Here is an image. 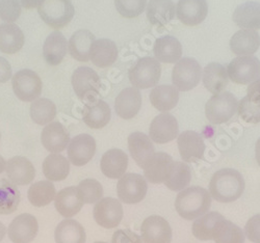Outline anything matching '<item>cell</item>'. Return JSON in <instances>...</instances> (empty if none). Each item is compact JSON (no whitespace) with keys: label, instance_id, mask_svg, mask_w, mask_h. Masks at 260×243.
I'll return each mask as SVG.
<instances>
[{"label":"cell","instance_id":"1","mask_svg":"<svg viewBox=\"0 0 260 243\" xmlns=\"http://www.w3.org/2000/svg\"><path fill=\"white\" fill-rule=\"evenodd\" d=\"M243 175L233 168H223L213 173L209 183L211 197L220 203H231L245 191Z\"/></svg>","mask_w":260,"mask_h":243},{"label":"cell","instance_id":"2","mask_svg":"<svg viewBox=\"0 0 260 243\" xmlns=\"http://www.w3.org/2000/svg\"><path fill=\"white\" fill-rule=\"evenodd\" d=\"M210 207L211 195L200 186H191L181 190L175 201L176 211L186 220H193L205 215Z\"/></svg>","mask_w":260,"mask_h":243},{"label":"cell","instance_id":"3","mask_svg":"<svg viewBox=\"0 0 260 243\" xmlns=\"http://www.w3.org/2000/svg\"><path fill=\"white\" fill-rule=\"evenodd\" d=\"M38 13L49 27L58 30L72 21L75 9L71 0H43Z\"/></svg>","mask_w":260,"mask_h":243},{"label":"cell","instance_id":"4","mask_svg":"<svg viewBox=\"0 0 260 243\" xmlns=\"http://www.w3.org/2000/svg\"><path fill=\"white\" fill-rule=\"evenodd\" d=\"M160 75L161 67L159 61L151 56L140 58L128 72L130 83L138 90L155 87L160 79Z\"/></svg>","mask_w":260,"mask_h":243},{"label":"cell","instance_id":"5","mask_svg":"<svg viewBox=\"0 0 260 243\" xmlns=\"http://www.w3.org/2000/svg\"><path fill=\"white\" fill-rule=\"evenodd\" d=\"M202 78L200 63L191 57L179 59L173 68L172 81L177 91L188 92L196 87Z\"/></svg>","mask_w":260,"mask_h":243},{"label":"cell","instance_id":"6","mask_svg":"<svg viewBox=\"0 0 260 243\" xmlns=\"http://www.w3.org/2000/svg\"><path fill=\"white\" fill-rule=\"evenodd\" d=\"M238 101L230 92L213 95L205 105V116L214 125L227 123L237 112Z\"/></svg>","mask_w":260,"mask_h":243},{"label":"cell","instance_id":"7","mask_svg":"<svg viewBox=\"0 0 260 243\" xmlns=\"http://www.w3.org/2000/svg\"><path fill=\"white\" fill-rule=\"evenodd\" d=\"M148 191V184L145 177L139 173H125L119 179L117 193L119 200L127 205L142 202Z\"/></svg>","mask_w":260,"mask_h":243},{"label":"cell","instance_id":"8","mask_svg":"<svg viewBox=\"0 0 260 243\" xmlns=\"http://www.w3.org/2000/svg\"><path fill=\"white\" fill-rule=\"evenodd\" d=\"M229 79L237 84H250L260 77V60L253 55L233 58L227 67Z\"/></svg>","mask_w":260,"mask_h":243},{"label":"cell","instance_id":"9","mask_svg":"<svg viewBox=\"0 0 260 243\" xmlns=\"http://www.w3.org/2000/svg\"><path fill=\"white\" fill-rule=\"evenodd\" d=\"M12 86L15 95L21 101L34 102L42 94L43 83L36 72L25 69L13 76Z\"/></svg>","mask_w":260,"mask_h":243},{"label":"cell","instance_id":"10","mask_svg":"<svg viewBox=\"0 0 260 243\" xmlns=\"http://www.w3.org/2000/svg\"><path fill=\"white\" fill-rule=\"evenodd\" d=\"M72 86L77 97L81 100L94 101L101 87L99 75L89 67H79L72 75Z\"/></svg>","mask_w":260,"mask_h":243},{"label":"cell","instance_id":"11","mask_svg":"<svg viewBox=\"0 0 260 243\" xmlns=\"http://www.w3.org/2000/svg\"><path fill=\"white\" fill-rule=\"evenodd\" d=\"M122 204L114 197H104L96 203L93 215L95 222L102 228H117L123 219Z\"/></svg>","mask_w":260,"mask_h":243},{"label":"cell","instance_id":"12","mask_svg":"<svg viewBox=\"0 0 260 243\" xmlns=\"http://www.w3.org/2000/svg\"><path fill=\"white\" fill-rule=\"evenodd\" d=\"M179 126L176 118L169 114L162 113L155 117L151 122L149 129V137L156 144H167L178 137Z\"/></svg>","mask_w":260,"mask_h":243},{"label":"cell","instance_id":"13","mask_svg":"<svg viewBox=\"0 0 260 243\" xmlns=\"http://www.w3.org/2000/svg\"><path fill=\"white\" fill-rule=\"evenodd\" d=\"M96 153V141L90 134H78L68 145V158L75 166L88 164Z\"/></svg>","mask_w":260,"mask_h":243},{"label":"cell","instance_id":"14","mask_svg":"<svg viewBox=\"0 0 260 243\" xmlns=\"http://www.w3.org/2000/svg\"><path fill=\"white\" fill-rule=\"evenodd\" d=\"M141 233L145 243H171L173 235L167 219L158 215L147 217L142 224Z\"/></svg>","mask_w":260,"mask_h":243},{"label":"cell","instance_id":"15","mask_svg":"<svg viewBox=\"0 0 260 243\" xmlns=\"http://www.w3.org/2000/svg\"><path fill=\"white\" fill-rule=\"evenodd\" d=\"M38 231L37 218L29 213H22L13 219L8 229V235L14 243H30Z\"/></svg>","mask_w":260,"mask_h":243},{"label":"cell","instance_id":"16","mask_svg":"<svg viewBox=\"0 0 260 243\" xmlns=\"http://www.w3.org/2000/svg\"><path fill=\"white\" fill-rule=\"evenodd\" d=\"M177 145L180 156L185 162H196L204 156L205 144L196 131H183L177 137Z\"/></svg>","mask_w":260,"mask_h":243},{"label":"cell","instance_id":"17","mask_svg":"<svg viewBox=\"0 0 260 243\" xmlns=\"http://www.w3.org/2000/svg\"><path fill=\"white\" fill-rule=\"evenodd\" d=\"M208 14L206 0H179L176 7V15L181 23L187 26L201 24Z\"/></svg>","mask_w":260,"mask_h":243},{"label":"cell","instance_id":"18","mask_svg":"<svg viewBox=\"0 0 260 243\" xmlns=\"http://www.w3.org/2000/svg\"><path fill=\"white\" fill-rule=\"evenodd\" d=\"M41 142L44 148L50 153H60L70 143V134L62 124L51 122L43 129Z\"/></svg>","mask_w":260,"mask_h":243},{"label":"cell","instance_id":"19","mask_svg":"<svg viewBox=\"0 0 260 243\" xmlns=\"http://www.w3.org/2000/svg\"><path fill=\"white\" fill-rule=\"evenodd\" d=\"M173 163L174 161L169 154L164 152L154 153L143 168L145 179L153 184L165 183Z\"/></svg>","mask_w":260,"mask_h":243},{"label":"cell","instance_id":"20","mask_svg":"<svg viewBox=\"0 0 260 243\" xmlns=\"http://www.w3.org/2000/svg\"><path fill=\"white\" fill-rule=\"evenodd\" d=\"M128 149L130 155L141 168H144L155 153V148L151 138L143 132L138 131L128 136Z\"/></svg>","mask_w":260,"mask_h":243},{"label":"cell","instance_id":"21","mask_svg":"<svg viewBox=\"0 0 260 243\" xmlns=\"http://www.w3.org/2000/svg\"><path fill=\"white\" fill-rule=\"evenodd\" d=\"M142 107V95L136 87H126L116 98L117 115L124 120L134 119Z\"/></svg>","mask_w":260,"mask_h":243},{"label":"cell","instance_id":"22","mask_svg":"<svg viewBox=\"0 0 260 243\" xmlns=\"http://www.w3.org/2000/svg\"><path fill=\"white\" fill-rule=\"evenodd\" d=\"M9 180L15 185H27L36 177V169L30 160L22 156L11 158L6 165Z\"/></svg>","mask_w":260,"mask_h":243},{"label":"cell","instance_id":"23","mask_svg":"<svg viewBox=\"0 0 260 243\" xmlns=\"http://www.w3.org/2000/svg\"><path fill=\"white\" fill-rule=\"evenodd\" d=\"M101 171L110 179H120L128 167L127 154L120 149H111L106 151L100 162Z\"/></svg>","mask_w":260,"mask_h":243},{"label":"cell","instance_id":"24","mask_svg":"<svg viewBox=\"0 0 260 243\" xmlns=\"http://www.w3.org/2000/svg\"><path fill=\"white\" fill-rule=\"evenodd\" d=\"M111 107L103 100H94L86 103L82 110V120L92 129H101L110 123Z\"/></svg>","mask_w":260,"mask_h":243},{"label":"cell","instance_id":"25","mask_svg":"<svg viewBox=\"0 0 260 243\" xmlns=\"http://www.w3.org/2000/svg\"><path fill=\"white\" fill-rule=\"evenodd\" d=\"M116 43L108 39L96 40L90 50V59L98 68L111 67L118 58Z\"/></svg>","mask_w":260,"mask_h":243},{"label":"cell","instance_id":"26","mask_svg":"<svg viewBox=\"0 0 260 243\" xmlns=\"http://www.w3.org/2000/svg\"><path fill=\"white\" fill-rule=\"evenodd\" d=\"M203 84L213 95L225 92L229 82L227 69L219 62H210L202 70Z\"/></svg>","mask_w":260,"mask_h":243},{"label":"cell","instance_id":"27","mask_svg":"<svg viewBox=\"0 0 260 243\" xmlns=\"http://www.w3.org/2000/svg\"><path fill=\"white\" fill-rule=\"evenodd\" d=\"M260 47V36L256 30L241 29L230 40L231 51L238 56L253 55Z\"/></svg>","mask_w":260,"mask_h":243},{"label":"cell","instance_id":"28","mask_svg":"<svg viewBox=\"0 0 260 243\" xmlns=\"http://www.w3.org/2000/svg\"><path fill=\"white\" fill-rule=\"evenodd\" d=\"M233 22L243 29H260V4L247 2L237 6L232 16Z\"/></svg>","mask_w":260,"mask_h":243},{"label":"cell","instance_id":"29","mask_svg":"<svg viewBox=\"0 0 260 243\" xmlns=\"http://www.w3.org/2000/svg\"><path fill=\"white\" fill-rule=\"evenodd\" d=\"M54 206L57 212L63 217L71 218L76 215L83 206L77 187L71 186L58 191L54 197Z\"/></svg>","mask_w":260,"mask_h":243},{"label":"cell","instance_id":"30","mask_svg":"<svg viewBox=\"0 0 260 243\" xmlns=\"http://www.w3.org/2000/svg\"><path fill=\"white\" fill-rule=\"evenodd\" d=\"M153 52L159 62L176 63L181 59L182 45L175 37L164 36L155 41Z\"/></svg>","mask_w":260,"mask_h":243},{"label":"cell","instance_id":"31","mask_svg":"<svg viewBox=\"0 0 260 243\" xmlns=\"http://www.w3.org/2000/svg\"><path fill=\"white\" fill-rule=\"evenodd\" d=\"M175 13V4L173 0H150L147 4V18L152 25H167L174 19Z\"/></svg>","mask_w":260,"mask_h":243},{"label":"cell","instance_id":"32","mask_svg":"<svg viewBox=\"0 0 260 243\" xmlns=\"http://www.w3.org/2000/svg\"><path fill=\"white\" fill-rule=\"evenodd\" d=\"M68 42L67 39L59 31L50 33L43 46V56L50 65L59 64L67 54Z\"/></svg>","mask_w":260,"mask_h":243},{"label":"cell","instance_id":"33","mask_svg":"<svg viewBox=\"0 0 260 243\" xmlns=\"http://www.w3.org/2000/svg\"><path fill=\"white\" fill-rule=\"evenodd\" d=\"M25 42L23 31L13 23L0 25V51L6 54H15L22 49Z\"/></svg>","mask_w":260,"mask_h":243},{"label":"cell","instance_id":"34","mask_svg":"<svg viewBox=\"0 0 260 243\" xmlns=\"http://www.w3.org/2000/svg\"><path fill=\"white\" fill-rule=\"evenodd\" d=\"M150 102L158 112L167 113L175 108L179 101V92L174 85L161 84L155 86L150 93Z\"/></svg>","mask_w":260,"mask_h":243},{"label":"cell","instance_id":"35","mask_svg":"<svg viewBox=\"0 0 260 243\" xmlns=\"http://www.w3.org/2000/svg\"><path fill=\"white\" fill-rule=\"evenodd\" d=\"M95 41V36L90 30L80 29L75 31L68 43V49L71 56L77 61H89L90 50Z\"/></svg>","mask_w":260,"mask_h":243},{"label":"cell","instance_id":"36","mask_svg":"<svg viewBox=\"0 0 260 243\" xmlns=\"http://www.w3.org/2000/svg\"><path fill=\"white\" fill-rule=\"evenodd\" d=\"M43 172L48 181H62L69 176L70 161L60 154H50L43 162Z\"/></svg>","mask_w":260,"mask_h":243},{"label":"cell","instance_id":"37","mask_svg":"<svg viewBox=\"0 0 260 243\" xmlns=\"http://www.w3.org/2000/svg\"><path fill=\"white\" fill-rule=\"evenodd\" d=\"M56 243H85L84 228L74 219H63L54 232Z\"/></svg>","mask_w":260,"mask_h":243},{"label":"cell","instance_id":"38","mask_svg":"<svg viewBox=\"0 0 260 243\" xmlns=\"http://www.w3.org/2000/svg\"><path fill=\"white\" fill-rule=\"evenodd\" d=\"M243 230L223 216L215 224L212 232V240L215 243H245Z\"/></svg>","mask_w":260,"mask_h":243},{"label":"cell","instance_id":"39","mask_svg":"<svg viewBox=\"0 0 260 243\" xmlns=\"http://www.w3.org/2000/svg\"><path fill=\"white\" fill-rule=\"evenodd\" d=\"M190 180V167L185 162L176 161L172 164L165 185L172 191H181L189 185Z\"/></svg>","mask_w":260,"mask_h":243},{"label":"cell","instance_id":"40","mask_svg":"<svg viewBox=\"0 0 260 243\" xmlns=\"http://www.w3.org/2000/svg\"><path fill=\"white\" fill-rule=\"evenodd\" d=\"M21 194L19 189L11 181L0 180V214H12L19 206Z\"/></svg>","mask_w":260,"mask_h":243},{"label":"cell","instance_id":"41","mask_svg":"<svg viewBox=\"0 0 260 243\" xmlns=\"http://www.w3.org/2000/svg\"><path fill=\"white\" fill-rule=\"evenodd\" d=\"M28 200L36 207L49 205L56 195L55 187L51 181H39L34 183L28 189Z\"/></svg>","mask_w":260,"mask_h":243},{"label":"cell","instance_id":"42","mask_svg":"<svg viewBox=\"0 0 260 243\" xmlns=\"http://www.w3.org/2000/svg\"><path fill=\"white\" fill-rule=\"evenodd\" d=\"M55 116L56 106L47 98L37 99L30 105V118L38 125L44 126L50 124Z\"/></svg>","mask_w":260,"mask_h":243},{"label":"cell","instance_id":"43","mask_svg":"<svg viewBox=\"0 0 260 243\" xmlns=\"http://www.w3.org/2000/svg\"><path fill=\"white\" fill-rule=\"evenodd\" d=\"M222 217L223 215L218 212H210L197 218L192 225V235L198 240H212L214 226Z\"/></svg>","mask_w":260,"mask_h":243},{"label":"cell","instance_id":"44","mask_svg":"<svg viewBox=\"0 0 260 243\" xmlns=\"http://www.w3.org/2000/svg\"><path fill=\"white\" fill-rule=\"evenodd\" d=\"M78 194L83 204L98 203L103 196V187L95 179H85L77 186Z\"/></svg>","mask_w":260,"mask_h":243},{"label":"cell","instance_id":"45","mask_svg":"<svg viewBox=\"0 0 260 243\" xmlns=\"http://www.w3.org/2000/svg\"><path fill=\"white\" fill-rule=\"evenodd\" d=\"M237 113L246 123H260V101H252L246 96L238 102Z\"/></svg>","mask_w":260,"mask_h":243},{"label":"cell","instance_id":"46","mask_svg":"<svg viewBox=\"0 0 260 243\" xmlns=\"http://www.w3.org/2000/svg\"><path fill=\"white\" fill-rule=\"evenodd\" d=\"M147 0H115L118 13L125 18H136L143 14Z\"/></svg>","mask_w":260,"mask_h":243},{"label":"cell","instance_id":"47","mask_svg":"<svg viewBox=\"0 0 260 243\" xmlns=\"http://www.w3.org/2000/svg\"><path fill=\"white\" fill-rule=\"evenodd\" d=\"M22 7L19 0H0V19L7 23H14L21 15Z\"/></svg>","mask_w":260,"mask_h":243},{"label":"cell","instance_id":"48","mask_svg":"<svg viewBox=\"0 0 260 243\" xmlns=\"http://www.w3.org/2000/svg\"><path fill=\"white\" fill-rule=\"evenodd\" d=\"M245 236L254 243H260V214L251 217L245 227Z\"/></svg>","mask_w":260,"mask_h":243},{"label":"cell","instance_id":"49","mask_svg":"<svg viewBox=\"0 0 260 243\" xmlns=\"http://www.w3.org/2000/svg\"><path fill=\"white\" fill-rule=\"evenodd\" d=\"M112 243H142V237L130 230H117Z\"/></svg>","mask_w":260,"mask_h":243},{"label":"cell","instance_id":"50","mask_svg":"<svg viewBox=\"0 0 260 243\" xmlns=\"http://www.w3.org/2000/svg\"><path fill=\"white\" fill-rule=\"evenodd\" d=\"M12 78V67L11 63L0 56V83H6Z\"/></svg>","mask_w":260,"mask_h":243},{"label":"cell","instance_id":"51","mask_svg":"<svg viewBox=\"0 0 260 243\" xmlns=\"http://www.w3.org/2000/svg\"><path fill=\"white\" fill-rule=\"evenodd\" d=\"M247 97L252 101H260V77L249 84Z\"/></svg>","mask_w":260,"mask_h":243},{"label":"cell","instance_id":"52","mask_svg":"<svg viewBox=\"0 0 260 243\" xmlns=\"http://www.w3.org/2000/svg\"><path fill=\"white\" fill-rule=\"evenodd\" d=\"M42 3L43 0H20L21 7H23L24 9H27V10L38 8Z\"/></svg>","mask_w":260,"mask_h":243},{"label":"cell","instance_id":"53","mask_svg":"<svg viewBox=\"0 0 260 243\" xmlns=\"http://www.w3.org/2000/svg\"><path fill=\"white\" fill-rule=\"evenodd\" d=\"M255 154H256V160L260 165V138H258L256 146H255Z\"/></svg>","mask_w":260,"mask_h":243},{"label":"cell","instance_id":"54","mask_svg":"<svg viewBox=\"0 0 260 243\" xmlns=\"http://www.w3.org/2000/svg\"><path fill=\"white\" fill-rule=\"evenodd\" d=\"M6 233H7V229L5 225L3 223H0V241H3V239L6 236Z\"/></svg>","mask_w":260,"mask_h":243},{"label":"cell","instance_id":"55","mask_svg":"<svg viewBox=\"0 0 260 243\" xmlns=\"http://www.w3.org/2000/svg\"><path fill=\"white\" fill-rule=\"evenodd\" d=\"M6 160L4 159L3 156H0V173H3L6 170Z\"/></svg>","mask_w":260,"mask_h":243},{"label":"cell","instance_id":"56","mask_svg":"<svg viewBox=\"0 0 260 243\" xmlns=\"http://www.w3.org/2000/svg\"><path fill=\"white\" fill-rule=\"evenodd\" d=\"M94 243H107V242H102V241H97V242H94Z\"/></svg>","mask_w":260,"mask_h":243},{"label":"cell","instance_id":"57","mask_svg":"<svg viewBox=\"0 0 260 243\" xmlns=\"http://www.w3.org/2000/svg\"><path fill=\"white\" fill-rule=\"evenodd\" d=\"M0 138H2V134H0Z\"/></svg>","mask_w":260,"mask_h":243}]
</instances>
